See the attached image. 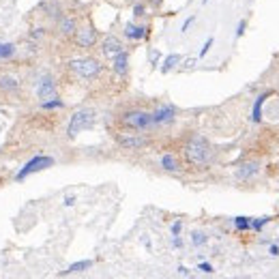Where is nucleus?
Masks as SVG:
<instances>
[{
  "label": "nucleus",
  "mask_w": 279,
  "mask_h": 279,
  "mask_svg": "<svg viewBox=\"0 0 279 279\" xmlns=\"http://www.w3.org/2000/svg\"><path fill=\"white\" fill-rule=\"evenodd\" d=\"M183 157L187 165L191 168H206L213 161V146L211 142L202 135H191L185 144H183Z\"/></svg>",
  "instance_id": "obj_1"
},
{
  "label": "nucleus",
  "mask_w": 279,
  "mask_h": 279,
  "mask_svg": "<svg viewBox=\"0 0 279 279\" xmlns=\"http://www.w3.org/2000/svg\"><path fill=\"white\" fill-rule=\"evenodd\" d=\"M118 124L127 131H138V133H146L155 129V123H153V112L148 110H140V108H131L124 110L118 114Z\"/></svg>",
  "instance_id": "obj_2"
},
{
  "label": "nucleus",
  "mask_w": 279,
  "mask_h": 279,
  "mask_svg": "<svg viewBox=\"0 0 279 279\" xmlns=\"http://www.w3.org/2000/svg\"><path fill=\"white\" fill-rule=\"evenodd\" d=\"M69 71L80 80H97L101 73H103V64H101L97 58H91V56H84V58H71L67 62Z\"/></svg>",
  "instance_id": "obj_3"
},
{
  "label": "nucleus",
  "mask_w": 279,
  "mask_h": 279,
  "mask_svg": "<svg viewBox=\"0 0 279 279\" xmlns=\"http://www.w3.org/2000/svg\"><path fill=\"white\" fill-rule=\"evenodd\" d=\"M94 121H97V112L93 108H80L75 110L69 118V124H67V138L69 140H75L82 131L86 129H93Z\"/></svg>",
  "instance_id": "obj_4"
},
{
  "label": "nucleus",
  "mask_w": 279,
  "mask_h": 279,
  "mask_svg": "<svg viewBox=\"0 0 279 279\" xmlns=\"http://www.w3.org/2000/svg\"><path fill=\"white\" fill-rule=\"evenodd\" d=\"M54 165V157H50V155H37V157H32L31 161H28L24 168L15 174V181L17 183H22L24 179H28L31 174H34V172H41V170H47V168H52Z\"/></svg>",
  "instance_id": "obj_5"
},
{
  "label": "nucleus",
  "mask_w": 279,
  "mask_h": 279,
  "mask_svg": "<svg viewBox=\"0 0 279 279\" xmlns=\"http://www.w3.org/2000/svg\"><path fill=\"white\" fill-rule=\"evenodd\" d=\"M114 140L116 144L123 148V151H142V148H146L151 144V140L146 138V135H140V133H123L118 131L114 133Z\"/></svg>",
  "instance_id": "obj_6"
},
{
  "label": "nucleus",
  "mask_w": 279,
  "mask_h": 279,
  "mask_svg": "<svg viewBox=\"0 0 279 279\" xmlns=\"http://www.w3.org/2000/svg\"><path fill=\"white\" fill-rule=\"evenodd\" d=\"M73 41H75V45L78 47H82V50H91V47L97 45L99 32H97V28H94L93 24H86V26H82V28L75 31Z\"/></svg>",
  "instance_id": "obj_7"
},
{
  "label": "nucleus",
  "mask_w": 279,
  "mask_h": 279,
  "mask_svg": "<svg viewBox=\"0 0 279 279\" xmlns=\"http://www.w3.org/2000/svg\"><path fill=\"white\" fill-rule=\"evenodd\" d=\"M176 121V108L170 103H163V105H157L153 110V123H155V129L157 127H165V124H172Z\"/></svg>",
  "instance_id": "obj_8"
},
{
  "label": "nucleus",
  "mask_w": 279,
  "mask_h": 279,
  "mask_svg": "<svg viewBox=\"0 0 279 279\" xmlns=\"http://www.w3.org/2000/svg\"><path fill=\"white\" fill-rule=\"evenodd\" d=\"M124 37L131 39V41H142V39H148L151 37V26L148 24H142V26H138V24L133 22H127L124 24Z\"/></svg>",
  "instance_id": "obj_9"
},
{
  "label": "nucleus",
  "mask_w": 279,
  "mask_h": 279,
  "mask_svg": "<svg viewBox=\"0 0 279 279\" xmlns=\"http://www.w3.org/2000/svg\"><path fill=\"white\" fill-rule=\"evenodd\" d=\"M123 50H124V45L116 34H108V37L101 41V52H103V56H108V58H114L118 52H123Z\"/></svg>",
  "instance_id": "obj_10"
},
{
  "label": "nucleus",
  "mask_w": 279,
  "mask_h": 279,
  "mask_svg": "<svg viewBox=\"0 0 279 279\" xmlns=\"http://www.w3.org/2000/svg\"><path fill=\"white\" fill-rule=\"evenodd\" d=\"M54 94H56V80L52 78V75H43L37 86V97L41 101H45V99L54 97Z\"/></svg>",
  "instance_id": "obj_11"
},
{
  "label": "nucleus",
  "mask_w": 279,
  "mask_h": 279,
  "mask_svg": "<svg viewBox=\"0 0 279 279\" xmlns=\"http://www.w3.org/2000/svg\"><path fill=\"white\" fill-rule=\"evenodd\" d=\"M112 71H114L116 75H121V78H124V75L129 73V52L123 50L112 58Z\"/></svg>",
  "instance_id": "obj_12"
},
{
  "label": "nucleus",
  "mask_w": 279,
  "mask_h": 279,
  "mask_svg": "<svg viewBox=\"0 0 279 279\" xmlns=\"http://www.w3.org/2000/svg\"><path fill=\"white\" fill-rule=\"evenodd\" d=\"M159 165H161V170L170 172V174H179V172L183 170V161L176 155H172V153H165V155H161V159H159Z\"/></svg>",
  "instance_id": "obj_13"
},
{
  "label": "nucleus",
  "mask_w": 279,
  "mask_h": 279,
  "mask_svg": "<svg viewBox=\"0 0 279 279\" xmlns=\"http://www.w3.org/2000/svg\"><path fill=\"white\" fill-rule=\"evenodd\" d=\"M20 91V80L13 73H0V93L2 94H15Z\"/></svg>",
  "instance_id": "obj_14"
},
{
  "label": "nucleus",
  "mask_w": 279,
  "mask_h": 279,
  "mask_svg": "<svg viewBox=\"0 0 279 279\" xmlns=\"http://www.w3.org/2000/svg\"><path fill=\"white\" fill-rule=\"evenodd\" d=\"M260 172V163L258 161H245L236 168V179L239 181H251Z\"/></svg>",
  "instance_id": "obj_15"
},
{
  "label": "nucleus",
  "mask_w": 279,
  "mask_h": 279,
  "mask_svg": "<svg viewBox=\"0 0 279 279\" xmlns=\"http://www.w3.org/2000/svg\"><path fill=\"white\" fill-rule=\"evenodd\" d=\"M75 31H78V22H75V17H71V15H61L58 17V32H61L62 37H73Z\"/></svg>",
  "instance_id": "obj_16"
},
{
  "label": "nucleus",
  "mask_w": 279,
  "mask_h": 279,
  "mask_svg": "<svg viewBox=\"0 0 279 279\" xmlns=\"http://www.w3.org/2000/svg\"><path fill=\"white\" fill-rule=\"evenodd\" d=\"M271 91H266L262 94H258L256 101H253V108H251V116H249V121L251 123H260L262 121V108H264V103H266V99L271 97Z\"/></svg>",
  "instance_id": "obj_17"
},
{
  "label": "nucleus",
  "mask_w": 279,
  "mask_h": 279,
  "mask_svg": "<svg viewBox=\"0 0 279 279\" xmlns=\"http://www.w3.org/2000/svg\"><path fill=\"white\" fill-rule=\"evenodd\" d=\"M93 266V260H80V262H75V264H71L67 271H62L61 275H73V273H84L88 271Z\"/></svg>",
  "instance_id": "obj_18"
},
{
  "label": "nucleus",
  "mask_w": 279,
  "mask_h": 279,
  "mask_svg": "<svg viewBox=\"0 0 279 279\" xmlns=\"http://www.w3.org/2000/svg\"><path fill=\"white\" fill-rule=\"evenodd\" d=\"M61 108H64V101L58 97V94H54V97H50L45 101H41V110H61Z\"/></svg>",
  "instance_id": "obj_19"
},
{
  "label": "nucleus",
  "mask_w": 279,
  "mask_h": 279,
  "mask_svg": "<svg viewBox=\"0 0 279 279\" xmlns=\"http://www.w3.org/2000/svg\"><path fill=\"white\" fill-rule=\"evenodd\" d=\"M181 61H183V56H181V54H170V56L163 61V64H161V73H170V71L174 69Z\"/></svg>",
  "instance_id": "obj_20"
},
{
  "label": "nucleus",
  "mask_w": 279,
  "mask_h": 279,
  "mask_svg": "<svg viewBox=\"0 0 279 279\" xmlns=\"http://www.w3.org/2000/svg\"><path fill=\"white\" fill-rule=\"evenodd\" d=\"M234 228L239 230V232H247V230H251V219L249 217H234Z\"/></svg>",
  "instance_id": "obj_21"
},
{
  "label": "nucleus",
  "mask_w": 279,
  "mask_h": 279,
  "mask_svg": "<svg viewBox=\"0 0 279 279\" xmlns=\"http://www.w3.org/2000/svg\"><path fill=\"white\" fill-rule=\"evenodd\" d=\"M15 54V45L13 43H0V61H7Z\"/></svg>",
  "instance_id": "obj_22"
},
{
  "label": "nucleus",
  "mask_w": 279,
  "mask_h": 279,
  "mask_svg": "<svg viewBox=\"0 0 279 279\" xmlns=\"http://www.w3.org/2000/svg\"><path fill=\"white\" fill-rule=\"evenodd\" d=\"M191 243L195 247H202V245H206L209 243V236H206L204 232H193L191 234Z\"/></svg>",
  "instance_id": "obj_23"
},
{
  "label": "nucleus",
  "mask_w": 279,
  "mask_h": 279,
  "mask_svg": "<svg viewBox=\"0 0 279 279\" xmlns=\"http://www.w3.org/2000/svg\"><path fill=\"white\" fill-rule=\"evenodd\" d=\"M271 221V217H260V219H251V230H256V232H260V230L264 228L266 223Z\"/></svg>",
  "instance_id": "obj_24"
},
{
  "label": "nucleus",
  "mask_w": 279,
  "mask_h": 279,
  "mask_svg": "<svg viewBox=\"0 0 279 279\" xmlns=\"http://www.w3.org/2000/svg\"><path fill=\"white\" fill-rule=\"evenodd\" d=\"M144 15H146V4H142V2L133 4V17L135 20H140V17H144Z\"/></svg>",
  "instance_id": "obj_25"
},
{
  "label": "nucleus",
  "mask_w": 279,
  "mask_h": 279,
  "mask_svg": "<svg viewBox=\"0 0 279 279\" xmlns=\"http://www.w3.org/2000/svg\"><path fill=\"white\" fill-rule=\"evenodd\" d=\"M213 43H215V39H213V37H209V39H206V43L204 45H202V50H200V58H204L206 54H209V52H211V47H213Z\"/></svg>",
  "instance_id": "obj_26"
},
{
  "label": "nucleus",
  "mask_w": 279,
  "mask_h": 279,
  "mask_svg": "<svg viewBox=\"0 0 279 279\" xmlns=\"http://www.w3.org/2000/svg\"><path fill=\"white\" fill-rule=\"evenodd\" d=\"M245 28H247V20H241L239 26H236V39H241L245 34Z\"/></svg>",
  "instance_id": "obj_27"
},
{
  "label": "nucleus",
  "mask_w": 279,
  "mask_h": 279,
  "mask_svg": "<svg viewBox=\"0 0 279 279\" xmlns=\"http://www.w3.org/2000/svg\"><path fill=\"white\" fill-rule=\"evenodd\" d=\"M45 37V28H32L31 31V39H43Z\"/></svg>",
  "instance_id": "obj_28"
},
{
  "label": "nucleus",
  "mask_w": 279,
  "mask_h": 279,
  "mask_svg": "<svg viewBox=\"0 0 279 279\" xmlns=\"http://www.w3.org/2000/svg\"><path fill=\"white\" fill-rule=\"evenodd\" d=\"M183 232V221H174L172 223V236H181Z\"/></svg>",
  "instance_id": "obj_29"
},
{
  "label": "nucleus",
  "mask_w": 279,
  "mask_h": 279,
  "mask_svg": "<svg viewBox=\"0 0 279 279\" xmlns=\"http://www.w3.org/2000/svg\"><path fill=\"white\" fill-rule=\"evenodd\" d=\"M198 271L206 273V275H211V273H215V269H213V264H209V262H202V264L198 266Z\"/></svg>",
  "instance_id": "obj_30"
},
{
  "label": "nucleus",
  "mask_w": 279,
  "mask_h": 279,
  "mask_svg": "<svg viewBox=\"0 0 279 279\" xmlns=\"http://www.w3.org/2000/svg\"><path fill=\"white\" fill-rule=\"evenodd\" d=\"M193 22H195V15L187 17V20H185V24H183V28H181V32H187V31H189V26H191Z\"/></svg>",
  "instance_id": "obj_31"
},
{
  "label": "nucleus",
  "mask_w": 279,
  "mask_h": 279,
  "mask_svg": "<svg viewBox=\"0 0 279 279\" xmlns=\"http://www.w3.org/2000/svg\"><path fill=\"white\" fill-rule=\"evenodd\" d=\"M144 2L148 4V7H153V9H159L163 4V0H144Z\"/></svg>",
  "instance_id": "obj_32"
},
{
  "label": "nucleus",
  "mask_w": 279,
  "mask_h": 279,
  "mask_svg": "<svg viewBox=\"0 0 279 279\" xmlns=\"http://www.w3.org/2000/svg\"><path fill=\"white\" fill-rule=\"evenodd\" d=\"M172 245H174V247H183V241H181V236H172Z\"/></svg>",
  "instance_id": "obj_33"
},
{
  "label": "nucleus",
  "mask_w": 279,
  "mask_h": 279,
  "mask_svg": "<svg viewBox=\"0 0 279 279\" xmlns=\"http://www.w3.org/2000/svg\"><path fill=\"white\" fill-rule=\"evenodd\" d=\"M269 253L277 258V256H279V247H277V245H271V247H269Z\"/></svg>",
  "instance_id": "obj_34"
},
{
  "label": "nucleus",
  "mask_w": 279,
  "mask_h": 279,
  "mask_svg": "<svg viewBox=\"0 0 279 279\" xmlns=\"http://www.w3.org/2000/svg\"><path fill=\"white\" fill-rule=\"evenodd\" d=\"M73 202H75V198L69 195V198H64V206H73Z\"/></svg>",
  "instance_id": "obj_35"
},
{
  "label": "nucleus",
  "mask_w": 279,
  "mask_h": 279,
  "mask_svg": "<svg viewBox=\"0 0 279 279\" xmlns=\"http://www.w3.org/2000/svg\"><path fill=\"white\" fill-rule=\"evenodd\" d=\"M179 275H189V269H187V266H179Z\"/></svg>",
  "instance_id": "obj_36"
},
{
  "label": "nucleus",
  "mask_w": 279,
  "mask_h": 279,
  "mask_svg": "<svg viewBox=\"0 0 279 279\" xmlns=\"http://www.w3.org/2000/svg\"><path fill=\"white\" fill-rule=\"evenodd\" d=\"M202 2H204V4H206V2H209V0H202Z\"/></svg>",
  "instance_id": "obj_37"
}]
</instances>
